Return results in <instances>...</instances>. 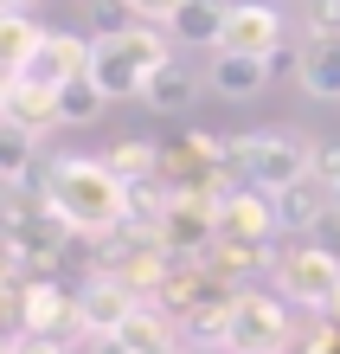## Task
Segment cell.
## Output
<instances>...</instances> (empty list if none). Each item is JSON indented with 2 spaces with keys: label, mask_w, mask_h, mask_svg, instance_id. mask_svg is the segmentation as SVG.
Here are the masks:
<instances>
[{
  "label": "cell",
  "mask_w": 340,
  "mask_h": 354,
  "mask_svg": "<svg viewBox=\"0 0 340 354\" xmlns=\"http://www.w3.org/2000/svg\"><path fill=\"white\" fill-rule=\"evenodd\" d=\"M39 200H46L77 239H110V232H122V225L135 219V194L110 174V161H90V155H58L52 168L39 174Z\"/></svg>",
  "instance_id": "obj_1"
},
{
  "label": "cell",
  "mask_w": 340,
  "mask_h": 354,
  "mask_svg": "<svg viewBox=\"0 0 340 354\" xmlns=\"http://www.w3.org/2000/svg\"><path fill=\"white\" fill-rule=\"evenodd\" d=\"M167 58H174L167 26H141V19H129L122 32L90 39V84L110 103H141V84L167 65Z\"/></svg>",
  "instance_id": "obj_2"
},
{
  "label": "cell",
  "mask_w": 340,
  "mask_h": 354,
  "mask_svg": "<svg viewBox=\"0 0 340 354\" xmlns=\"http://www.w3.org/2000/svg\"><path fill=\"white\" fill-rule=\"evenodd\" d=\"M225 168H238V180L257 194H283L289 180L314 174V142L295 129H257V136L225 142Z\"/></svg>",
  "instance_id": "obj_3"
},
{
  "label": "cell",
  "mask_w": 340,
  "mask_h": 354,
  "mask_svg": "<svg viewBox=\"0 0 340 354\" xmlns=\"http://www.w3.org/2000/svg\"><path fill=\"white\" fill-rule=\"evenodd\" d=\"M295 335L283 297H270V290H238L225 309V328H219V348L225 354H283Z\"/></svg>",
  "instance_id": "obj_4"
},
{
  "label": "cell",
  "mask_w": 340,
  "mask_h": 354,
  "mask_svg": "<svg viewBox=\"0 0 340 354\" xmlns=\"http://www.w3.org/2000/svg\"><path fill=\"white\" fill-rule=\"evenodd\" d=\"M276 239V200L257 194V187H225L219 194V245L212 252H225L231 264H250Z\"/></svg>",
  "instance_id": "obj_5"
},
{
  "label": "cell",
  "mask_w": 340,
  "mask_h": 354,
  "mask_svg": "<svg viewBox=\"0 0 340 354\" xmlns=\"http://www.w3.org/2000/svg\"><path fill=\"white\" fill-rule=\"evenodd\" d=\"M270 277H276V297H283L289 309H328L340 297V258L321 252V245H295V252H283L270 264Z\"/></svg>",
  "instance_id": "obj_6"
},
{
  "label": "cell",
  "mask_w": 340,
  "mask_h": 354,
  "mask_svg": "<svg viewBox=\"0 0 340 354\" xmlns=\"http://www.w3.org/2000/svg\"><path fill=\"white\" fill-rule=\"evenodd\" d=\"M154 232H161V245H167L180 264L206 258L212 245H219V200H212V194H167Z\"/></svg>",
  "instance_id": "obj_7"
},
{
  "label": "cell",
  "mask_w": 340,
  "mask_h": 354,
  "mask_svg": "<svg viewBox=\"0 0 340 354\" xmlns=\"http://www.w3.org/2000/svg\"><path fill=\"white\" fill-rule=\"evenodd\" d=\"M65 239H77V232L52 213L46 200H39V206H19V213H7V225H0V245H7V258H26V264H52L58 252H65Z\"/></svg>",
  "instance_id": "obj_8"
},
{
  "label": "cell",
  "mask_w": 340,
  "mask_h": 354,
  "mask_svg": "<svg viewBox=\"0 0 340 354\" xmlns=\"http://www.w3.org/2000/svg\"><path fill=\"white\" fill-rule=\"evenodd\" d=\"M219 52H244V58H270L283 52V13L270 0H238L225 7V32H219Z\"/></svg>",
  "instance_id": "obj_9"
},
{
  "label": "cell",
  "mask_w": 340,
  "mask_h": 354,
  "mask_svg": "<svg viewBox=\"0 0 340 354\" xmlns=\"http://www.w3.org/2000/svg\"><path fill=\"white\" fill-rule=\"evenodd\" d=\"M135 309H141L135 290L122 277H110V270H97V277L77 290V335H116Z\"/></svg>",
  "instance_id": "obj_10"
},
{
  "label": "cell",
  "mask_w": 340,
  "mask_h": 354,
  "mask_svg": "<svg viewBox=\"0 0 340 354\" xmlns=\"http://www.w3.org/2000/svg\"><path fill=\"white\" fill-rule=\"evenodd\" d=\"M13 309H19V328H26V335H58V342H65L71 328H77V297H71V290H58L52 277L19 283Z\"/></svg>",
  "instance_id": "obj_11"
},
{
  "label": "cell",
  "mask_w": 340,
  "mask_h": 354,
  "mask_svg": "<svg viewBox=\"0 0 340 354\" xmlns=\"http://www.w3.org/2000/svg\"><path fill=\"white\" fill-rule=\"evenodd\" d=\"M83 71H90V39H77V32H46L39 52L26 58V77H39V84H52V91L77 84Z\"/></svg>",
  "instance_id": "obj_12"
},
{
  "label": "cell",
  "mask_w": 340,
  "mask_h": 354,
  "mask_svg": "<svg viewBox=\"0 0 340 354\" xmlns=\"http://www.w3.org/2000/svg\"><path fill=\"white\" fill-rule=\"evenodd\" d=\"M270 200H276V232H314V225L334 213V187L321 174L289 180L283 194H270Z\"/></svg>",
  "instance_id": "obj_13"
},
{
  "label": "cell",
  "mask_w": 340,
  "mask_h": 354,
  "mask_svg": "<svg viewBox=\"0 0 340 354\" xmlns=\"http://www.w3.org/2000/svg\"><path fill=\"white\" fill-rule=\"evenodd\" d=\"M7 116H13V122H26L32 136H52L58 122H65V103H58V91H52V84H39V77L13 71V91H7Z\"/></svg>",
  "instance_id": "obj_14"
},
{
  "label": "cell",
  "mask_w": 340,
  "mask_h": 354,
  "mask_svg": "<svg viewBox=\"0 0 340 354\" xmlns=\"http://www.w3.org/2000/svg\"><path fill=\"white\" fill-rule=\"evenodd\" d=\"M270 58H244V52H212V65H206V84L219 91V97H231V103H244V97H257L263 84H270Z\"/></svg>",
  "instance_id": "obj_15"
},
{
  "label": "cell",
  "mask_w": 340,
  "mask_h": 354,
  "mask_svg": "<svg viewBox=\"0 0 340 354\" xmlns=\"http://www.w3.org/2000/svg\"><path fill=\"white\" fill-rule=\"evenodd\" d=\"M295 77H302L308 97L340 103V39H308V46L295 52Z\"/></svg>",
  "instance_id": "obj_16"
},
{
  "label": "cell",
  "mask_w": 340,
  "mask_h": 354,
  "mask_svg": "<svg viewBox=\"0 0 340 354\" xmlns=\"http://www.w3.org/2000/svg\"><path fill=\"white\" fill-rule=\"evenodd\" d=\"M219 32H225V7H219V0H186V7L167 19V39H174V46L219 52Z\"/></svg>",
  "instance_id": "obj_17"
},
{
  "label": "cell",
  "mask_w": 340,
  "mask_h": 354,
  "mask_svg": "<svg viewBox=\"0 0 340 354\" xmlns=\"http://www.w3.org/2000/svg\"><path fill=\"white\" fill-rule=\"evenodd\" d=\"M32 174H39V136L26 129V122L0 116V180L19 187V180H32Z\"/></svg>",
  "instance_id": "obj_18"
},
{
  "label": "cell",
  "mask_w": 340,
  "mask_h": 354,
  "mask_svg": "<svg viewBox=\"0 0 340 354\" xmlns=\"http://www.w3.org/2000/svg\"><path fill=\"white\" fill-rule=\"evenodd\" d=\"M116 342L129 348V354H161V348H174V322H167V309H154V303H141L129 322L116 328Z\"/></svg>",
  "instance_id": "obj_19"
},
{
  "label": "cell",
  "mask_w": 340,
  "mask_h": 354,
  "mask_svg": "<svg viewBox=\"0 0 340 354\" xmlns=\"http://www.w3.org/2000/svg\"><path fill=\"white\" fill-rule=\"evenodd\" d=\"M193 103V71H180V58H167V65L141 84V110H161V116H174Z\"/></svg>",
  "instance_id": "obj_20"
},
{
  "label": "cell",
  "mask_w": 340,
  "mask_h": 354,
  "mask_svg": "<svg viewBox=\"0 0 340 354\" xmlns=\"http://www.w3.org/2000/svg\"><path fill=\"white\" fill-rule=\"evenodd\" d=\"M103 161H110V174L129 187V194L148 187V180H161V149H154V142H116Z\"/></svg>",
  "instance_id": "obj_21"
},
{
  "label": "cell",
  "mask_w": 340,
  "mask_h": 354,
  "mask_svg": "<svg viewBox=\"0 0 340 354\" xmlns=\"http://www.w3.org/2000/svg\"><path fill=\"white\" fill-rule=\"evenodd\" d=\"M39 39H46V26H39L32 13H0V71H26Z\"/></svg>",
  "instance_id": "obj_22"
},
{
  "label": "cell",
  "mask_w": 340,
  "mask_h": 354,
  "mask_svg": "<svg viewBox=\"0 0 340 354\" xmlns=\"http://www.w3.org/2000/svg\"><path fill=\"white\" fill-rule=\"evenodd\" d=\"M58 103H65V122H77V129H83V122H97L103 110H110V97L90 84V71H83L77 84H65V91H58Z\"/></svg>",
  "instance_id": "obj_23"
},
{
  "label": "cell",
  "mask_w": 340,
  "mask_h": 354,
  "mask_svg": "<svg viewBox=\"0 0 340 354\" xmlns=\"http://www.w3.org/2000/svg\"><path fill=\"white\" fill-rule=\"evenodd\" d=\"M308 39H340V0H308Z\"/></svg>",
  "instance_id": "obj_24"
},
{
  "label": "cell",
  "mask_w": 340,
  "mask_h": 354,
  "mask_svg": "<svg viewBox=\"0 0 340 354\" xmlns=\"http://www.w3.org/2000/svg\"><path fill=\"white\" fill-rule=\"evenodd\" d=\"M180 7H186V0H129V13L141 19V26H167Z\"/></svg>",
  "instance_id": "obj_25"
},
{
  "label": "cell",
  "mask_w": 340,
  "mask_h": 354,
  "mask_svg": "<svg viewBox=\"0 0 340 354\" xmlns=\"http://www.w3.org/2000/svg\"><path fill=\"white\" fill-rule=\"evenodd\" d=\"M13 354H71V348L58 342V335H26V328H19V335H13Z\"/></svg>",
  "instance_id": "obj_26"
},
{
  "label": "cell",
  "mask_w": 340,
  "mask_h": 354,
  "mask_svg": "<svg viewBox=\"0 0 340 354\" xmlns=\"http://www.w3.org/2000/svg\"><path fill=\"white\" fill-rule=\"evenodd\" d=\"M314 174H321L328 187L340 180V142H334V149H328V142H321V149H314Z\"/></svg>",
  "instance_id": "obj_27"
},
{
  "label": "cell",
  "mask_w": 340,
  "mask_h": 354,
  "mask_svg": "<svg viewBox=\"0 0 340 354\" xmlns=\"http://www.w3.org/2000/svg\"><path fill=\"white\" fill-rule=\"evenodd\" d=\"M308 239H314V245H321V252H334V258H340V213H328V219H321V225H314V232H308Z\"/></svg>",
  "instance_id": "obj_28"
},
{
  "label": "cell",
  "mask_w": 340,
  "mask_h": 354,
  "mask_svg": "<svg viewBox=\"0 0 340 354\" xmlns=\"http://www.w3.org/2000/svg\"><path fill=\"white\" fill-rule=\"evenodd\" d=\"M83 342H90V354H129V348H122L116 335H83Z\"/></svg>",
  "instance_id": "obj_29"
},
{
  "label": "cell",
  "mask_w": 340,
  "mask_h": 354,
  "mask_svg": "<svg viewBox=\"0 0 340 354\" xmlns=\"http://www.w3.org/2000/svg\"><path fill=\"white\" fill-rule=\"evenodd\" d=\"M7 91H13V71H0V116H7Z\"/></svg>",
  "instance_id": "obj_30"
},
{
  "label": "cell",
  "mask_w": 340,
  "mask_h": 354,
  "mask_svg": "<svg viewBox=\"0 0 340 354\" xmlns=\"http://www.w3.org/2000/svg\"><path fill=\"white\" fill-rule=\"evenodd\" d=\"M0 13H32V0H0Z\"/></svg>",
  "instance_id": "obj_31"
},
{
  "label": "cell",
  "mask_w": 340,
  "mask_h": 354,
  "mask_svg": "<svg viewBox=\"0 0 340 354\" xmlns=\"http://www.w3.org/2000/svg\"><path fill=\"white\" fill-rule=\"evenodd\" d=\"M180 354H225V348H212V342H199V348H180Z\"/></svg>",
  "instance_id": "obj_32"
},
{
  "label": "cell",
  "mask_w": 340,
  "mask_h": 354,
  "mask_svg": "<svg viewBox=\"0 0 340 354\" xmlns=\"http://www.w3.org/2000/svg\"><path fill=\"white\" fill-rule=\"evenodd\" d=\"M83 7H90V13H97V7H129V0H83Z\"/></svg>",
  "instance_id": "obj_33"
},
{
  "label": "cell",
  "mask_w": 340,
  "mask_h": 354,
  "mask_svg": "<svg viewBox=\"0 0 340 354\" xmlns=\"http://www.w3.org/2000/svg\"><path fill=\"white\" fill-rule=\"evenodd\" d=\"M0 354H13V342H7V335H0Z\"/></svg>",
  "instance_id": "obj_34"
},
{
  "label": "cell",
  "mask_w": 340,
  "mask_h": 354,
  "mask_svg": "<svg viewBox=\"0 0 340 354\" xmlns=\"http://www.w3.org/2000/svg\"><path fill=\"white\" fill-rule=\"evenodd\" d=\"M334 213H340V180H334Z\"/></svg>",
  "instance_id": "obj_35"
}]
</instances>
